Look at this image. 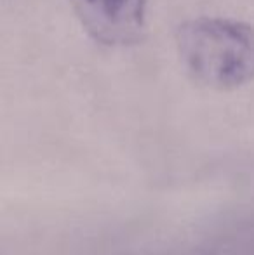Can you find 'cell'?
I'll list each match as a JSON object with an SVG mask.
<instances>
[{"mask_svg": "<svg viewBox=\"0 0 254 255\" xmlns=\"http://www.w3.org/2000/svg\"><path fill=\"white\" fill-rule=\"evenodd\" d=\"M183 70L200 87L230 92L254 82V26L235 17L199 16L174 33Z\"/></svg>", "mask_w": 254, "mask_h": 255, "instance_id": "6da1fadb", "label": "cell"}, {"mask_svg": "<svg viewBox=\"0 0 254 255\" xmlns=\"http://www.w3.org/2000/svg\"><path fill=\"white\" fill-rule=\"evenodd\" d=\"M75 17L92 42L126 49L141 42L146 31L148 0H68Z\"/></svg>", "mask_w": 254, "mask_h": 255, "instance_id": "7a4b0ae2", "label": "cell"}]
</instances>
